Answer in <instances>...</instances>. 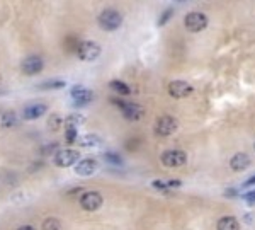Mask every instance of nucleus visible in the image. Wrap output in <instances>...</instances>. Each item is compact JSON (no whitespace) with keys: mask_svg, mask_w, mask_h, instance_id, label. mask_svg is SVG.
I'll return each mask as SVG.
<instances>
[{"mask_svg":"<svg viewBox=\"0 0 255 230\" xmlns=\"http://www.w3.org/2000/svg\"><path fill=\"white\" fill-rule=\"evenodd\" d=\"M109 86H111V89H114L119 95H129L131 94V87L126 86L125 82H121V80H111Z\"/></svg>","mask_w":255,"mask_h":230,"instance_id":"dca6fc26","label":"nucleus"},{"mask_svg":"<svg viewBox=\"0 0 255 230\" xmlns=\"http://www.w3.org/2000/svg\"><path fill=\"white\" fill-rule=\"evenodd\" d=\"M177 130V120L172 116H162L155 123V133L160 137H169Z\"/></svg>","mask_w":255,"mask_h":230,"instance_id":"1a4fd4ad","label":"nucleus"},{"mask_svg":"<svg viewBox=\"0 0 255 230\" xmlns=\"http://www.w3.org/2000/svg\"><path fill=\"white\" fill-rule=\"evenodd\" d=\"M77 55L82 61H94L100 55V46L94 41H84L77 48Z\"/></svg>","mask_w":255,"mask_h":230,"instance_id":"20e7f679","label":"nucleus"},{"mask_svg":"<svg viewBox=\"0 0 255 230\" xmlns=\"http://www.w3.org/2000/svg\"><path fill=\"white\" fill-rule=\"evenodd\" d=\"M80 153L73 148H65V150H58L55 155V164L58 167H70L79 162Z\"/></svg>","mask_w":255,"mask_h":230,"instance_id":"423d86ee","label":"nucleus"},{"mask_svg":"<svg viewBox=\"0 0 255 230\" xmlns=\"http://www.w3.org/2000/svg\"><path fill=\"white\" fill-rule=\"evenodd\" d=\"M77 141H79L80 145H84V147H97V145H100L99 137H95V135H85V137H80Z\"/></svg>","mask_w":255,"mask_h":230,"instance_id":"6ab92c4d","label":"nucleus"},{"mask_svg":"<svg viewBox=\"0 0 255 230\" xmlns=\"http://www.w3.org/2000/svg\"><path fill=\"white\" fill-rule=\"evenodd\" d=\"M230 166L233 171H243V169H247L250 166V157L247 155V153H243V152H238V153H235L233 157H231V160H230Z\"/></svg>","mask_w":255,"mask_h":230,"instance_id":"4468645a","label":"nucleus"},{"mask_svg":"<svg viewBox=\"0 0 255 230\" xmlns=\"http://www.w3.org/2000/svg\"><path fill=\"white\" fill-rule=\"evenodd\" d=\"M17 230H36V229L31 227V225H22V227H19Z\"/></svg>","mask_w":255,"mask_h":230,"instance_id":"c85d7f7f","label":"nucleus"},{"mask_svg":"<svg viewBox=\"0 0 255 230\" xmlns=\"http://www.w3.org/2000/svg\"><path fill=\"white\" fill-rule=\"evenodd\" d=\"M46 111H48V106H46L44 102H34V104H29V106L24 107V111H22V118H24L26 121H33V120L41 118Z\"/></svg>","mask_w":255,"mask_h":230,"instance_id":"9b49d317","label":"nucleus"},{"mask_svg":"<svg viewBox=\"0 0 255 230\" xmlns=\"http://www.w3.org/2000/svg\"><path fill=\"white\" fill-rule=\"evenodd\" d=\"M180 186L179 179H172V181H153V187L158 189H169V187H177Z\"/></svg>","mask_w":255,"mask_h":230,"instance_id":"412c9836","label":"nucleus"},{"mask_svg":"<svg viewBox=\"0 0 255 230\" xmlns=\"http://www.w3.org/2000/svg\"><path fill=\"white\" fill-rule=\"evenodd\" d=\"M42 230H61V225L56 218H46L42 222Z\"/></svg>","mask_w":255,"mask_h":230,"instance_id":"4be33fe9","label":"nucleus"},{"mask_svg":"<svg viewBox=\"0 0 255 230\" xmlns=\"http://www.w3.org/2000/svg\"><path fill=\"white\" fill-rule=\"evenodd\" d=\"M99 24L106 31H114L123 24V15L114 9H106L99 15Z\"/></svg>","mask_w":255,"mask_h":230,"instance_id":"f257e3e1","label":"nucleus"},{"mask_svg":"<svg viewBox=\"0 0 255 230\" xmlns=\"http://www.w3.org/2000/svg\"><path fill=\"white\" fill-rule=\"evenodd\" d=\"M184 26L187 28V31H191V33H201L203 29H206L208 17L201 12H191L185 15Z\"/></svg>","mask_w":255,"mask_h":230,"instance_id":"39448f33","label":"nucleus"},{"mask_svg":"<svg viewBox=\"0 0 255 230\" xmlns=\"http://www.w3.org/2000/svg\"><path fill=\"white\" fill-rule=\"evenodd\" d=\"M104 159H106V162L114 164V166H119V164H123L121 157H119L118 153H114V152H107V153H104Z\"/></svg>","mask_w":255,"mask_h":230,"instance_id":"b1692460","label":"nucleus"},{"mask_svg":"<svg viewBox=\"0 0 255 230\" xmlns=\"http://www.w3.org/2000/svg\"><path fill=\"white\" fill-rule=\"evenodd\" d=\"M67 86V84L63 82V80H46V82L40 84V89L41 91H48V89H63V87Z\"/></svg>","mask_w":255,"mask_h":230,"instance_id":"aec40b11","label":"nucleus"},{"mask_svg":"<svg viewBox=\"0 0 255 230\" xmlns=\"http://www.w3.org/2000/svg\"><path fill=\"white\" fill-rule=\"evenodd\" d=\"M172 14H173V10H172V9H167V10H165V12L162 14V19H160V21H158V24L164 26L165 22H167L169 19H170V15H172Z\"/></svg>","mask_w":255,"mask_h":230,"instance_id":"a878e982","label":"nucleus"},{"mask_svg":"<svg viewBox=\"0 0 255 230\" xmlns=\"http://www.w3.org/2000/svg\"><path fill=\"white\" fill-rule=\"evenodd\" d=\"M48 125H49V128H53L56 132L60 126H63V120H61L58 114H51V118L48 120Z\"/></svg>","mask_w":255,"mask_h":230,"instance_id":"393cba45","label":"nucleus"},{"mask_svg":"<svg viewBox=\"0 0 255 230\" xmlns=\"http://www.w3.org/2000/svg\"><path fill=\"white\" fill-rule=\"evenodd\" d=\"M191 92H192V86L187 82H184V80H173V82L169 84V94L175 99L187 97Z\"/></svg>","mask_w":255,"mask_h":230,"instance_id":"9d476101","label":"nucleus"},{"mask_svg":"<svg viewBox=\"0 0 255 230\" xmlns=\"http://www.w3.org/2000/svg\"><path fill=\"white\" fill-rule=\"evenodd\" d=\"M44 68V61L41 56L38 55H31L28 58H24V61L21 63V70L24 75H36Z\"/></svg>","mask_w":255,"mask_h":230,"instance_id":"0eeeda50","label":"nucleus"},{"mask_svg":"<svg viewBox=\"0 0 255 230\" xmlns=\"http://www.w3.org/2000/svg\"><path fill=\"white\" fill-rule=\"evenodd\" d=\"M113 102L119 106V109H121L123 116L128 118V120H140L143 116V107L140 104H136V102H131V101H121V99H113Z\"/></svg>","mask_w":255,"mask_h":230,"instance_id":"7ed1b4c3","label":"nucleus"},{"mask_svg":"<svg viewBox=\"0 0 255 230\" xmlns=\"http://www.w3.org/2000/svg\"><path fill=\"white\" fill-rule=\"evenodd\" d=\"M95 171H97V160L94 159H84L75 164V174L84 176V178L92 176Z\"/></svg>","mask_w":255,"mask_h":230,"instance_id":"f8f14e48","label":"nucleus"},{"mask_svg":"<svg viewBox=\"0 0 255 230\" xmlns=\"http://www.w3.org/2000/svg\"><path fill=\"white\" fill-rule=\"evenodd\" d=\"M84 123V116H80V114H72V116L65 118L63 125H65V130L67 128H75L79 130V126Z\"/></svg>","mask_w":255,"mask_h":230,"instance_id":"a211bd4d","label":"nucleus"},{"mask_svg":"<svg viewBox=\"0 0 255 230\" xmlns=\"http://www.w3.org/2000/svg\"><path fill=\"white\" fill-rule=\"evenodd\" d=\"M185 162H187V153L184 150L173 148V150H165L162 153V164L165 167H180Z\"/></svg>","mask_w":255,"mask_h":230,"instance_id":"f03ea898","label":"nucleus"},{"mask_svg":"<svg viewBox=\"0 0 255 230\" xmlns=\"http://www.w3.org/2000/svg\"><path fill=\"white\" fill-rule=\"evenodd\" d=\"M65 140H67V143H75L79 140V130L67 128L65 130Z\"/></svg>","mask_w":255,"mask_h":230,"instance_id":"5701e85b","label":"nucleus"},{"mask_svg":"<svg viewBox=\"0 0 255 230\" xmlns=\"http://www.w3.org/2000/svg\"><path fill=\"white\" fill-rule=\"evenodd\" d=\"M15 123H17V118H15V113H12V111H7V113L2 114V120H0L2 128H12V126H15Z\"/></svg>","mask_w":255,"mask_h":230,"instance_id":"f3484780","label":"nucleus"},{"mask_svg":"<svg viewBox=\"0 0 255 230\" xmlns=\"http://www.w3.org/2000/svg\"><path fill=\"white\" fill-rule=\"evenodd\" d=\"M218 230H240V224L235 217H223L218 222Z\"/></svg>","mask_w":255,"mask_h":230,"instance_id":"2eb2a0df","label":"nucleus"},{"mask_svg":"<svg viewBox=\"0 0 255 230\" xmlns=\"http://www.w3.org/2000/svg\"><path fill=\"white\" fill-rule=\"evenodd\" d=\"M72 97L75 99V106H84V104H88V102L92 101V97H94V94H92L88 89H85L82 86H75L72 89Z\"/></svg>","mask_w":255,"mask_h":230,"instance_id":"ddd939ff","label":"nucleus"},{"mask_svg":"<svg viewBox=\"0 0 255 230\" xmlns=\"http://www.w3.org/2000/svg\"><path fill=\"white\" fill-rule=\"evenodd\" d=\"M249 186H255V176H252V178H249L245 183H243V187H249Z\"/></svg>","mask_w":255,"mask_h":230,"instance_id":"cd10ccee","label":"nucleus"},{"mask_svg":"<svg viewBox=\"0 0 255 230\" xmlns=\"http://www.w3.org/2000/svg\"><path fill=\"white\" fill-rule=\"evenodd\" d=\"M80 206L87 212H95L102 206V196L97 191H87V193L82 194L80 198Z\"/></svg>","mask_w":255,"mask_h":230,"instance_id":"6e6552de","label":"nucleus"},{"mask_svg":"<svg viewBox=\"0 0 255 230\" xmlns=\"http://www.w3.org/2000/svg\"><path fill=\"white\" fill-rule=\"evenodd\" d=\"M243 199H245L249 205H254L255 203V189L254 191H249L247 194H243Z\"/></svg>","mask_w":255,"mask_h":230,"instance_id":"bb28decb","label":"nucleus"}]
</instances>
